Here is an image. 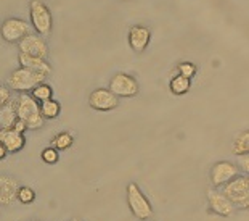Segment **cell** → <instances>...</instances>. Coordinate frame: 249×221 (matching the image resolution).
<instances>
[{
  "mask_svg": "<svg viewBox=\"0 0 249 221\" xmlns=\"http://www.w3.org/2000/svg\"><path fill=\"white\" fill-rule=\"evenodd\" d=\"M15 108H17L18 118L23 120L28 124L29 129H42L45 126V118L42 115L40 110V102H37L31 94H19L18 97L13 99Z\"/></svg>",
  "mask_w": 249,
  "mask_h": 221,
  "instance_id": "obj_1",
  "label": "cell"
},
{
  "mask_svg": "<svg viewBox=\"0 0 249 221\" xmlns=\"http://www.w3.org/2000/svg\"><path fill=\"white\" fill-rule=\"evenodd\" d=\"M47 76L44 73H37L33 70H28V68L19 66L17 70H13L10 75L7 76V86L15 92H29L33 91L34 87H37L39 84L45 82Z\"/></svg>",
  "mask_w": 249,
  "mask_h": 221,
  "instance_id": "obj_2",
  "label": "cell"
},
{
  "mask_svg": "<svg viewBox=\"0 0 249 221\" xmlns=\"http://www.w3.org/2000/svg\"><path fill=\"white\" fill-rule=\"evenodd\" d=\"M125 197H127V205H129L132 215H134L137 220L146 221L153 218V215H155L153 205L148 201V197L145 194H143L139 184L129 182V186L125 189Z\"/></svg>",
  "mask_w": 249,
  "mask_h": 221,
  "instance_id": "obj_3",
  "label": "cell"
},
{
  "mask_svg": "<svg viewBox=\"0 0 249 221\" xmlns=\"http://www.w3.org/2000/svg\"><path fill=\"white\" fill-rule=\"evenodd\" d=\"M29 15H31V23L37 34H40L42 38L52 34L53 29V17L52 12L42 0H31L29 3Z\"/></svg>",
  "mask_w": 249,
  "mask_h": 221,
  "instance_id": "obj_4",
  "label": "cell"
},
{
  "mask_svg": "<svg viewBox=\"0 0 249 221\" xmlns=\"http://www.w3.org/2000/svg\"><path fill=\"white\" fill-rule=\"evenodd\" d=\"M225 196L235 203L236 208L249 210V175H240L224 186Z\"/></svg>",
  "mask_w": 249,
  "mask_h": 221,
  "instance_id": "obj_5",
  "label": "cell"
},
{
  "mask_svg": "<svg viewBox=\"0 0 249 221\" xmlns=\"http://www.w3.org/2000/svg\"><path fill=\"white\" fill-rule=\"evenodd\" d=\"M240 175H241V168L238 166V163L222 160V161L214 163L213 168H211L209 180H211V184H213V187L219 189V187L227 186L230 181H233Z\"/></svg>",
  "mask_w": 249,
  "mask_h": 221,
  "instance_id": "obj_6",
  "label": "cell"
},
{
  "mask_svg": "<svg viewBox=\"0 0 249 221\" xmlns=\"http://www.w3.org/2000/svg\"><path fill=\"white\" fill-rule=\"evenodd\" d=\"M109 91L113 92L114 96H118L119 99H132V97L139 96L140 86H139V81L132 75L119 71L109 80Z\"/></svg>",
  "mask_w": 249,
  "mask_h": 221,
  "instance_id": "obj_7",
  "label": "cell"
},
{
  "mask_svg": "<svg viewBox=\"0 0 249 221\" xmlns=\"http://www.w3.org/2000/svg\"><path fill=\"white\" fill-rule=\"evenodd\" d=\"M2 39L8 44H19L26 36H29L33 31H31V26L26 23L24 20L19 18H8L2 23Z\"/></svg>",
  "mask_w": 249,
  "mask_h": 221,
  "instance_id": "obj_8",
  "label": "cell"
},
{
  "mask_svg": "<svg viewBox=\"0 0 249 221\" xmlns=\"http://www.w3.org/2000/svg\"><path fill=\"white\" fill-rule=\"evenodd\" d=\"M208 203H209V212L219 215V217L229 218L235 215L236 210L235 203L225 196L224 191H217L215 187L208 191Z\"/></svg>",
  "mask_w": 249,
  "mask_h": 221,
  "instance_id": "obj_9",
  "label": "cell"
},
{
  "mask_svg": "<svg viewBox=\"0 0 249 221\" xmlns=\"http://www.w3.org/2000/svg\"><path fill=\"white\" fill-rule=\"evenodd\" d=\"M119 105V97L114 96L109 89L100 87L89 96V107L95 112H113Z\"/></svg>",
  "mask_w": 249,
  "mask_h": 221,
  "instance_id": "obj_10",
  "label": "cell"
},
{
  "mask_svg": "<svg viewBox=\"0 0 249 221\" xmlns=\"http://www.w3.org/2000/svg\"><path fill=\"white\" fill-rule=\"evenodd\" d=\"M19 52L26 55L39 57V59H49V45L45 39L37 33H31L19 42Z\"/></svg>",
  "mask_w": 249,
  "mask_h": 221,
  "instance_id": "obj_11",
  "label": "cell"
},
{
  "mask_svg": "<svg viewBox=\"0 0 249 221\" xmlns=\"http://www.w3.org/2000/svg\"><path fill=\"white\" fill-rule=\"evenodd\" d=\"M151 40V31L146 28V26L137 24L132 26L129 31V45L130 49L137 52V54H142V52L146 50V47L150 45Z\"/></svg>",
  "mask_w": 249,
  "mask_h": 221,
  "instance_id": "obj_12",
  "label": "cell"
},
{
  "mask_svg": "<svg viewBox=\"0 0 249 221\" xmlns=\"http://www.w3.org/2000/svg\"><path fill=\"white\" fill-rule=\"evenodd\" d=\"M19 182L17 178L2 175L0 176V203L3 207L13 203L15 201H18V191H19Z\"/></svg>",
  "mask_w": 249,
  "mask_h": 221,
  "instance_id": "obj_13",
  "label": "cell"
},
{
  "mask_svg": "<svg viewBox=\"0 0 249 221\" xmlns=\"http://www.w3.org/2000/svg\"><path fill=\"white\" fill-rule=\"evenodd\" d=\"M0 144H3L8 149L10 154H18L24 149L26 138L24 134L18 133L13 128L8 129H0Z\"/></svg>",
  "mask_w": 249,
  "mask_h": 221,
  "instance_id": "obj_14",
  "label": "cell"
},
{
  "mask_svg": "<svg viewBox=\"0 0 249 221\" xmlns=\"http://www.w3.org/2000/svg\"><path fill=\"white\" fill-rule=\"evenodd\" d=\"M18 61L19 66L28 68V70H33L37 73H44V75H50L53 71V68L49 63V60L45 59H39V57H33V55H26V54H18Z\"/></svg>",
  "mask_w": 249,
  "mask_h": 221,
  "instance_id": "obj_15",
  "label": "cell"
},
{
  "mask_svg": "<svg viewBox=\"0 0 249 221\" xmlns=\"http://www.w3.org/2000/svg\"><path fill=\"white\" fill-rule=\"evenodd\" d=\"M18 120L17 108H15V102L12 100L5 107H0V129L13 128L15 121Z\"/></svg>",
  "mask_w": 249,
  "mask_h": 221,
  "instance_id": "obj_16",
  "label": "cell"
},
{
  "mask_svg": "<svg viewBox=\"0 0 249 221\" xmlns=\"http://www.w3.org/2000/svg\"><path fill=\"white\" fill-rule=\"evenodd\" d=\"M231 152L236 157L249 154V129L241 131L235 136V139L231 142Z\"/></svg>",
  "mask_w": 249,
  "mask_h": 221,
  "instance_id": "obj_17",
  "label": "cell"
},
{
  "mask_svg": "<svg viewBox=\"0 0 249 221\" xmlns=\"http://www.w3.org/2000/svg\"><path fill=\"white\" fill-rule=\"evenodd\" d=\"M190 87H192V80L182 75H176L169 82V89H171L174 96H183L190 91Z\"/></svg>",
  "mask_w": 249,
  "mask_h": 221,
  "instance_id": "obj_18",
  "label": "cell"
},
{
  "mask_svg": "<svg viewBox=\"0 0 249 221\" xmlns=\"http://www.w3.org/2000/svg\"><path fill=\"white\" fill-rule=\"evenodd\" d=\"M72 144H74V136L71 133H68V131H61V133L55 134L53 139H52V147H55L60 152L71 149Z\"/></svg>",
  "mask_w": 249,
  "mask_h": 221,
  "instance_id": "obj_19",
  "label": "cell"
},
{
  "mask_svg": "<svg viewBox=\"0 0 249 221\" xmlns=\"http://www.w3.org/2000/svg\"><path fill=\"white\" fill-rule=\"evenodd\" d=\"M40 110L42 115H44L45 120H55L60 117L61 113V105L55 99H50V100H45L40 103Z\"/></svg>",
  "mask_w": 249,
  "mask_h": 221,
  "instance_id": "obj_20",
  "label": "cell"
},
{
  "mask_svg": "<svg viewBox=\"0 0 249 221\" xmlns=\"http://www.w3.org/2000/svg\"><path fill=\"white\" fill-rule=\"evenodd\" d=\"M31 96H33L37 102H45V100H50V99H53V89L49 82H42L39 84L37 87H34L33 91H31Z\"/></svg>",
  "mask_w": 249,
  "mask_h": 221,
  "instance_id": "obj_21",
  "label": "cell"
},
{
  "mask_svg": "<svg viewBox=\"0 0 249 221\" xmlns=\"http://www.w3.org/2000/svg\"><path fill=\"white\" fill-rule=\"evenodd\" d=\"M40 159L44 163H47V165H55V163H58V160H60V150H56L55 147H52V145L45 147L40 154Z\"/></svg>",
  "mask_w": 249,
  "mask_h": 221,
  "instance_id": "obj_22",
  "label": "cell"
},
{
  "mask_svg": "<svg viewBox=\"0 0 249 221\" xmlns=\"http://www.w3.org/2000/svg\"><path fill=\"white\" fill-rule=\"evenodd\" d=\"M18 201L23 205H31L36 201V191L29 186H21L18 191Z\"/></svg>",
  "mask_w": 249,
  "mask_h": 221,
  "instance_id": "obj_23",
  "label": "cell"
},
{
  "mask_svg": "<svg viewBox=\"0 0 249 221\" xmlns=\"http://www.w3.org/2000/svg\"><path fill=\"white\" fill-rule=\"evenodd\" d=\"M177 70H178V75H182L185 78H190V80H192V78L196 75V66L193 65V63H190V61L178 63Z\"/></svg>",
  "mask_w": 249,
  "mask_h": 221,
  "instance_id": "obj_24",
  "label": "cell"
},
{
  "mask_svg": "<svg viewBox=\"0 0 249 221\" xmlns=\"http://www.w3.org/2000/svg\"><path fill=\"white\" fill-rule=\"evenodd\" d=\"M12 92H13V91L7 86V84L0 87V107H5V105H8L10 102L13 100Z\"/></svg>",
  "mask_w": 249,
  "mask_h": 221,
  "instance_id": "obj_25",
  "label": "cell"
},
{
  "mask_svg": "<svg viewBox=\"0 0 249 221\" xmlns=\"http://www.w3.org/2000/svg\"><path fill=\"white\" fill-rule=\"evenodd\" d=\"M238 166L241 168V171L245 175H249V154L238 157Z\"/></svg>",
  "mask_w": 249,
  "mask_h": 221,
  "instance_id": "obj_26",
  "label": "cell"
},
{
  "mask_svg": "<svg viewBox=\"0 0 249 221\" xmlns=\"http://www.w3.org/2000/svg\"><path fill=\"white\" fill-rule=\"evenodd\" d=\"M13 129H15V131H18V133H21V134H24L29 128H28V124H26L23 120H19V118H18L17 121H15Z\"/></svg>",
  "mask_w": 249,
  "mask_h": 221,
  "instance_id": "obj_27",
  "label": "cell"
},
{
  "mask_svg": "<svg viewBox=\"0 0 249 221\" xmlns=\"http://www.w3.org/2000/svg\"><path fill=\"white\" fill-rule=\"evenodd\" d=\"M7 154H10L8 149H7V147H5L3 144H0V160H3L5 157H7Z\"/></svg>",
  "mask_w": 249,
  "mask_h": 221,
  "instance_id": "obj_28",
  "label": "cell"
},
{
  "mask_svg": "<svg viewBox=\"0 0 249 221\" xmlns=\"http://www.w3.org/2000/svg\"><path fill=\"white\" fill-rule=\"evenodd\" d=\"M146 221H153V220H146Z\"/></svg>",
  "mask_w": 249,
  "mask_h": 221,
  "instance_id": "obj_29",
  "label": "cell"
},
{
  "mask_svg": "<svg viewBox=\"0 0 249 221\" xmlns=\"http://www.w3.org/2000/svg\"><path fill=\"white\" fill-rule=\"evenodd\" d=\"M33 221H36V220H33Z\"/></svg>",
  "mask_w": 249,
  "mask_h": 221,
  "instance_id": "obj_30",
  "label": "cell"
}]
</instances>
